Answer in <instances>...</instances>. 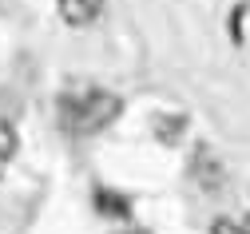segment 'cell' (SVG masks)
Listing matches in <instances>:
<instances>
[{
	"mask_svg": "<svg viewBox=\"0 0 250 234\" xmlns=\"http://www.w3.org/2000/svg\"><path fill=\"white\" fill-rule=\"evenodd\" d=\"M119 111H123L119 95H111V91H83L68 107V127L76 131V135H96V131H104L107 123L119 119Z\"/></svg>",
	"mask_w": 250,
	"mask_h": 234,
	"instance_id": "6da1fadb",
	"label": "cell"
},
{
	"mask_svg": "<svg viewBox=\"0 0 250 234\" xmlns=\"http://www.w3.org/2000/svg\"><path fill=\"white\" fill-rule=\"evenodd\" d=\"M100 12H104V0H60V16L68 24H76V28L91 24Z\"/></svg>",
	"mask_w": 250,
	"mask_h": 234,
	"instance_id": "7a4b0ae2",
	"label": "cell"
},
{
	"mask_svg": "<svg viewBox=\"0 0 250 234\" xmlns=\"http://www.w3.org/2000/svg\"><path fill=\"white\" fill-rule=\"evenodd\" d=\"M195 171H199V179H203V187H207V191H218V183H223V167H214L210 151H199Z\"/></svg>",
	"mask_w": 250,
	"mask_h": 234,
	"instance_id": "3957f363",
	"label": "cell"
},
{
	"mask_svg": "<svg viewBox=\"0 0 250 234\" xmlns=\"http://www.w3.org/2000/svg\"><path fill=\"white\" fill-rule=\"evenodd\" d=\"M16 147H20V139H16L12 123H4V119H0V167H4V163L16 155Z\"/></svg>",
	"mask_w": 250,
	"mask_h": 234,
	"instance_id": "277c9868",
	"label": "cell"
},
{
	"mask_svg": "<svg viewBox=\"0 0 250 234\" xmlns=\"http://www.w3.org/2000/svg\"><path fill=\"white\" fill-rule=\"evenodd\" d=\"M210 234H246V226L234 222V218H218V222L210 226Z\"/></svg>",
	"mask_w": 250,
	"mask_h": 234,
	"instance_id": "5b68a950",
	"label": "cell"
},
{
	"mask_svg": "<svg viewBox=\"0 0 250 234\" xmlns=\"http://www.w3.org/2000/svg\"><path fill=\"white\" fill-rule=\"evenodd\" d=\"M119 234H147V230H135V226H131V230H119Z\"/></svg>",
	"mask_w": 250,
	"mask_h": 234,
	"instance_id": "8992f818",
	"label": "cell"
},
{
	"mask_svg": "<svg viewBox=\"0 0 250 234\" xmlns=\"http://www.w3.org/2000/svg\"><path fill=\"white\" fill-rule=\"evenodd\" d=\"M242 226H246V234H250V222H242Z\"/></svg>",
	"mask_w": 250,
	"mask_h": 234,
	"instance_id": "52a82bcc",
	"label": "cell"
}]
</instances>
